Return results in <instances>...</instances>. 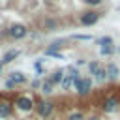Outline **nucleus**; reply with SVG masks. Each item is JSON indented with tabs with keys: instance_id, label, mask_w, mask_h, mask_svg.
Returning a JSON list of instances; mask_svg holds the SVG:
<instances>
[{
	"instance_id": "22",
	"label": "nucleus",
	"mask_w": 120,
	"mask_h": 120,
	"mask_svg": "<svg viewBox=\"0 0 120 120\" xmlns=\"http://www.w3.org/2000/svg\"><path fill=\"white\" fill-rule=\"evenodd\" d=\"M86 6H90V8H96V6H101L103 4V0H82Z\"/></svg>"
},
{
	"instance_id": "17",
	"label": "nucleus",
	"mask_w": 120,
	"mask_h": 120,
	"mask_svg": "<svg viewBox=\"0 0 120 120\" xmlns=\"http://www.w3.org/2000/svg\"><path fill=\"white\" fill-rule=\"evenodd\" d=\"M66 43H68V39H56V41H52V43L47 47V51H56V52H60V49L66 47Z\"/></svg>"
},
{
	"instance_id": "11",
	"label": "nucleus",
	"mask_w": 120,
	"mask_h": 120,
	"mask_svg": "<svg viewBox=\"0 0 120 120\" xmlns=\"http://www.w3.org/2000/svg\"><path fill=\"white\" fill-rule=\"evenodd\" d=\"M105 69H107V81H116V79H118L120 69H118V66H116V64L109 62V64L105 66Z\"/></svg>"
},
{
	"instance_id": "1",
	"label": "nucleus",
	"mask_w": 120,
	"mask_h": 120,
	"mask_svg": "<svg viewBox=\"0 0 120 120\" xmlns=\"http://www.w3.org/2000/svg\"><path fill=\"white\" fill-rule=\"evenodd\" d=\"M54 111H56V105H54L52 99H49V98H38V99H36V109H34V112H36L41 120H49V118L54 114Z\"/></svg>"
},
{
	"instance_id": "18",
	"label": "nucleus",
	"mask_w": 120,
	"mask_h": 120,
	"mask_svg": "<svg viewBox=\"0 0 120 120\" xmlns=\"http://www.w3.org/2000/svg\"><path fill=\"white\" fill-rule=\"evenodd\" d=\"M69 39H75V41H92L94 36H90V34H71Z\"/></svg>"
},
{
	"instance_id": "6",
	"label": "nucleus",
	"mask_w": 120,
	"mask_h": 120,
	"mask_svg": "<svg viewBox=\"0 0 120 120\" xmlns=\"http://www.w3.org/2000/svg\"><path fill=\"white\" fill-rule=\"evenodd\" d=\"M92 84H94V79L92 77H77L73 88H75V92L79 96H88L92 92Z\"/></svg>"
},
{
	"instance_id": "23",
	"label": "nucleus",
	"mask_w": 120,
	"mask_h": 120,
	"mask_svg": "<svg viewBox=\"0 0 120 120\" xmlns=\"http://www.w3.org/2000/svg\"><path fill=\"white\" fill-rule=\"evenodd\" d=\"M4 86H6V90H11V88H15L17 84H15V81H13V79H9V77H8V79H6V82H4Z\"/></svg>"
},
{
	"instance_id": "12",
	"label": "nucleus",
	"mask_w": 120,
	"mask_h": 120,
	"mask_svg": "<svg viewBox=\"0 0 120 120\" xmlns=\"http://www.w3.org/2000/svg\"><path fill=\"white\" fill-rule=\"evenodd\" d=\"M8 77H9V79H13L17 86H19V84H24V82H28V77H26L22 71H11Z\"/></svg>"
},
{
	"instance_id": "10",
	"label": "nucleus",
	"mask_w": 120,
	"mask_h": 120,
	"mask_svg": "<svg viewBox=\"0 0 120 120\" xmlns=\"http://www.w3.org/2000/svg\"><path fill=\"white\" fill-rule=\"evenodd\" d=\"M19 54H21V51H19V49H9V51H6V52L2 54L0 64H4V66H6V64H9V62H13Z\"/></svg>"
},
{
	"instance_id": "13",
	"label": "nucleus",
	"mask_w": 120,
	"mask_h": 120,
	"mask_svg": "<svg viewBox=\"0 0 120 120\" xmlns=\"http://www.w3.org/2000/svg\"><path fill=\"white\" fill-rule=\"evenodd\" d=\"M64 77H66V75H64V71H62V69H54V71H52V73H51L47 79H49V81H51V82L56 86V84H62Z\"/></svg>"
},
{
	"instance_id": "24",
	"label": "nucleus",
	"mask_w": 120,
	"mask_h": 120,
	"mask_svg": "<svg viewBox=\"0 0 120 120\" xmlns=\"http://www.w3.org/2000/svg\"><path fill=\"white\" fill-rule=\"evenodd\" d=\"M86 120H99V116H96V114H92V116H88Z\"/></svg>"
},
{
	"instance_id": "20",
	"label": "nucleus",
	"mask_w": 120,
	"mask_h": 120,
	"mask_svg": "<svg viewBox=\"0 0 120 120\" xmlns=\"http://www.w3.org/2000/svg\"><path fill=\"white\" fill-rule=\"evenodd\" d=\"M41 86H43V81L39 77H36L34 81H30V88L32 90H41Z\"/></svg>"
},
{
	"instance_id": "19",
	"label": "nucleus",
	"mask_w": 120,
	"mask_h": 120,
	"mask_svg": "<svg viewBox=\"0 0 120 120\" xmlns=\"http://www.w3.org/2000/svg\"><path fill=\"white\" fill-rule=\"evenodd\" d=\"M99 54H101V56H111V54H114V45L101 47V49H99Z\"/></svg>"
},
{
	"instance_id": "4",
	"label": "nucleus",
	"mask_w": 120,
	"mask_h": 120,
	"mask_svg": "<svg viewBox=\"0 0 120 120\" xmlns=\"http://www.w3.org/2000/svg\"><path fill=\"white\" fill-rule=\"evenodd\" d=\"M30 34V30L24 26V24H21V22H15V24H9L8 28H6V36L9 38V39H13V41H19V39H24L26 36Z\"/></svg>"
},
{
	"instance_id": "26",
	"label": "nucleus",
	"mask_w": 120,
	"mask_h": 120,
	"mask_svg": "<svg viewBox=\"0 0 120 120\" xmlns=\"http://www.w3.org/2000/svg\"><path fill=\"white\" fill-rule=\"evenodd\" d=\"M118 52H120V47H118Z\"/></svg>"
},
{
	"instance_id": "2",
	"label": "nucleus",
	"mask_w": 120,
	"mask_h": 120,
	"mask_svg": "<svg viewBox=\"0 0 120 120\" xmlns=\"http://www.w3.org/2000/svg\"><path fill=\"white\" fill-rule=\"evenodd\" d=\"M13 107L17 112L21 114H28V112H34L36 109V99L30 96V94H21L13 99Z\"/></svg>"
},
{
	"instance_id": "3",
	"label": "nucleus",
	"mask_w": 120,
	"mask_h": 120,
	"mask_svg": "<svg viewBox=\"0 0 120 120\" xmlns=\"http://www.w3.org/2000/svg\"><path fill=\"white\" fill-rule=\"evenodd\" d=\"M99 111L103 114H116L120 111V96L118 94H111V96L103 98L101 103H99Z\"/></svg>"
},
{
	"instance_id": "16",
	"label": "nucleus",
	"mask_w": 120,
	"mask_h": 120,
	"mask_svg": "<svg viewBox=\"0 0 120 120\" xmlns=\"http://www.w3.org/2000/svg\"><path fill=\"white\" fill-rule=\"evenodd\" d=\"M96 45H99V49H101V47H109V45H114V43H112L111 36H101V38H96Z\"/></svg>"
},
{
	"instance_id": "14",
	"label": "nucleus",
	"mask_w": 120,
	"mask_h": 120,
	"mask_svg": "<svg viewBox=\"0 0 120 120\" xmlns=\"http://www.w3.org/2000/svg\"><path fill=\"white\" fill-rule=\"evenodd\" d=\"M64 120H86V114H84L82 111H77V109H75V111H69Z\"/></svg>"
},
{
	"instance_id": "7",
	"label": "nucleus",
	"mask_w": 120,
	"mask_h": 120,
	"mask_svg": "<svg viewBox=\"0 0 120 120\" xmlns=\"http://www.w3.org/2000/svg\"><path fill=\"white\" fill-rule=\"evenodd\" d=\"M88 71H90V75H92L94 81H98V82L107 81V69H105V66H101L98 60H92V62L88 64Z\"/></svg>"
},
{
	"instance_id": "8",
	"label": "nucleus",
	"mask_w": 120,
	"mask_h": 120,
	"mask_svg": "<svg viewBox=\"0 0 120 120\" xmlns=\"http://www.w3.org/2000/svg\"><path fill=\"white\" fill-rule=\"evenodd\" d=\"M60 28V21L52 15H47L43 21H41V30L43 32H56Z\"/></svg>"
},
{
	"instance_id": "9",
	"label": "nucleus",
	"mask_w": 120,
	"mask_h": 120,
	"mask_svg": "<svg viewBox=\"0 0 120 120\" xmlns=\"http://www.w3.org/2000/svg\"><path fill=\"white\" fill-rule=\"evenodd\" d=\"M13 101L11 99H4V98H0V118L2 120H6V118H9L11 114H13Z\"/></svg>"
},
{
	"instance_id": "15",
	"label": "nucleus",
	"mask_w": 120,
	"mask_h": 120,
	"mask_svg": "<svg viewBox=\"0 0 120 120\" xmlns=\"http://www.w3.org/2000/svg\"><path fill=\"white\" fill-rule=\"evenodd\" d=\"M39 92H41L43 96H51V94L54 92V84H52L49 79H45V81H43V86H41V90H39Z\"/></svg>"
},
{
	"instance_id": "25",
	"label": "nucleus",
	"mask_w": 120,
	"mask_h": 120,
	"mask_svg": "<svg viewBox=\"0 0 120 120\" xmlns=\"http://www.w3.org/2000/svg\"><path fill=\"white\" fill-rule=\"evenodd\" d=\"M2 69H4V64H0V75H2Z\"/></svg>"
},
{
	"instance_id": "5",
	"label": "nucleus",
	"mask_w": 120,
	"mask_h": 120,
	"mask_svg": "<svg viewBox=\"0 0 120 120\" xmlns=\"http://www.w3.org/2000/svg\"><path fill=\"white\" fill-rule=\"evenodd\" d=\"M101 17H103V13L98 11V9H84L79 15V24H82V26H94Z\"/></svg>"
},
{
	"instance_id": "21",
	"label": "nucleus",
	"mask_w": 120,
	"mask_h": 120,
	"mask_svg": "<svg viewBox=\"0 0 120 120\" xmlns=\"http://www.w3.org/2000/svg\"><path fill=\"white\" fill-rule=\"evenodd\" d=\"M45 56H52V58H64L62 52H56V51H47L45 49Z\"/></svg>"
}]
</instances>
